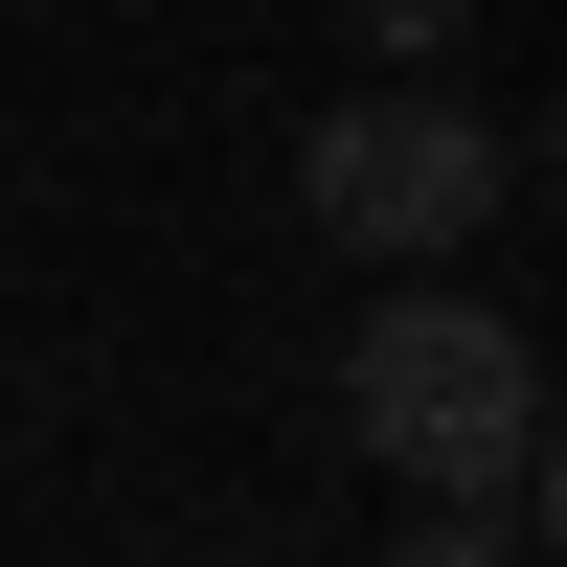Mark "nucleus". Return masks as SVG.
Masks as SVG:
<instances>
[{"instance_id": "nucleus-1", "label": "nucleus", "mask_w": 567, "mask_h": 567, "mask_svg": "<svg viewBox=\"0 0 567 567\" xmlns=\"http://www.w3.org/2000/svg\"><path fill=\"white\" fill-rule=\"evenodd\" d=\"M341 432L386 454L409 499H523L545 523V341L499 296H432V272H386L341 341Z\"/></svg>"}, {"instance_id": "nucleus-2", "label": "nucleus", "mask_w": 567, "mask_h": 567, "mask_svg": "<svg viewBox=\"0 0 567 567\" xmlns=\"http://www.w3.org/2000/svg\"><path fill=\"white\" fill-rule=\"evenodd\" d=\"M523 182V136H477L432 69H386V91H341V114L296 136V205L341 227V250H454V227Z\"/></svg>"}, {"instance_id": "nucleus-3", "label": "nucleus", "mask_w": 567, "mask_h": 567, "mask_svg": "<svg viewBox=\"0 0 567 567\" xmlns=\"http://www.w3.org/2000/svg\"><path fill=\"white\" fill-rule=\"evenodd\" d=\"M386 567H545V523H523V499H409Z\"/></svg>"}, {"instance_id": "nucleus-4", "label": "nucleus", "mask_w": 567, "mask_h": 567, "mask_svg": "<svg viewBox=\"0 0 567 567\" xmlns=\"http://www.w3.org/2000/svg\"><path fill=\"white\" fill-rule=\"evenodd\" d=\"M363 45H386V69H454V45H477V0H341Z\"/></svg>"}]
</instances>
